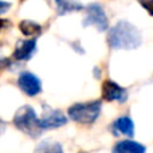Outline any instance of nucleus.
Listing matches in <instances>:
<instances>
[{"mask_svg": "<svg viewBox=\"0 0 153 153\" xmlns=\"http://www.w3.org/2000/svg\"><path fill=\"white\" fill-rule=\"evenodd\" d=\"M108 43L113 50H134L141 46L143 36L136 26L121 20L109 30Z\"/></svg>", "mask_w": 153, "mask_h": 153, "instance_id": "1", "label": "nucleus"}, {"mask_svg": "<svg viewBox=\"0 0 153 153\" xmlns=\"http://www.w3.org/2000/svg\"><path fill=\"white\" fill-rule=\"evenodd\" d=\"M13 124L19 130L26 133L27 136L32 138H36L40 136L42 126H40V120H38L35 110L31 106H22L16 111L13 117Z\"/></svg>", "mask_w": 153, "mask_h": 153, "instance_id": "2", "label": "nucleus"}, {"mask_svg": "<svg viewBox=\"0 0 153 153\" xmlns=\"http://www.w3.org/2000/svg\"><path fill=\"white\" fill-rule=\"evenodd\" d=\"M102 103L101 101H91L87 103H74L69 108V117L78 124L90 125L100 117Z\"/></svg>", "mask_w": 153, "mask_h": 153, "instance_id": "3", "label": "nucleus"}, {"mask_svg": "<svg viewBox=\"0 0 153 153\" xmlns=\"http://www.w3.org/2000/svg\"><path fill=\"white\" fill-rule=\"evenodd\" d=\"M83 26H95L98 31H106L109 27L108 16L103 8L97 3L89 4L86 7V18L83 19Z\"/></svg>", "mask_w": 153, "mask_h": 153, "instance_id": "4", "label": "nucleus"}, {"mask_svg": "<svg viewBox=\"0 0 153 153\" xmlns=\"http://www.w3.org/2000/svg\"><path fill=\"white\" fill-rule=\"evenodd\" d=\"M102 98L108 102L118 101V102L124 103L128 100V91L125 87L120 86L114 81L106 79L102 83Z\"/></svg>", "mask_w": 153, "mask_h": 153, "instance_id": "5", "label": "nucleus"}, {"mask_svg": "<svg viewBox=\"0 0 153 153\" xmlns=\"http://www.w3.org/2000/svg\"><path fill=\"white\" fill-rule=\"evenodd\" d=\"M18 86L20 87L24 94L30 95V97H34V95L39 94L40 90H42V85H40L39 78L28 71L20 74L18 79Z\"/></svg>", "mask_w": 153, "mask_h": 153, "instance_id": "6", "label": "nucleus"}, {"mask_svg": "<svg viewBox=\"0 0 153 153\" xmlns=\"http://www.w3.org/2000/svg\"><path fill=\"white\" fill-rule=\"evenodd\" d=\"M46 113L43 118L40 120V126L42 129H55V128H61L66 125L67 118L61 110H53L45 106Z\"/></svg>", "mask_w": 153, "mask_h": 153, "instance_id": "7", "label": "nucleus"}, {"mask_svg": "<svg viewBox=\"0 0 153 153\" xmlns=\"http://www.w3.org/2000/svg\"><path fill=\"white\" fill-rule=\"evenodd\" d=\"M36 51V40L28 39V40H20L16 45V48L13 51V59L16 61H28L34 53Z\"/></svg>", "mask_w": 153, "mask_h": 153, "instance_id": "8", "label": "nucleus"}, {"mask_svg": "<svg viewBox=\"0 0 153 153\" xmlns=\"http://www.w3.org/2000/svg\"><path fill=\"white\" fill-rule=\"evenodd\" d=\"M113 153H146V148L137 141L122 140L114 145Z\"/></svg>", "mask_w": 153, "mask_h": 153, "instance_id": "9", "label": "nucleus"}, {"mask_svg": "<svg viewBox=\"0 0 153 153\" xmlns=\"http://www.w3.org/2000/svg\"><path fill=\"white\" fill-rule=\"evenodd\" d=\"M114 133H120V134L128 136V137H133L134 136V124L129 117H120L114 121L113 124Z\"/></svg>", "mask_w": 153, "mask_h": 153, "instance_id": "10", "label": "nucleus"}, {"mask_svg": "<svg viewBox=\"0 0 153 153\" xmlns=\"http://www.w3.org/2000/svg\"><path fill=\"white\" fill-rule=\"evenodd\" d=\"M55 4L59 15H65V13L83 10V5L81 3H78L76 0H55Z\"/></svg>", "mask_w": 153, "mask_h": 153, "instance_id": "11", "label": "nucleus"}, {"mask_svg": "<svg viewBox=\"0 0 153 153\" xmlns=\"http://www.w3.org/2000/svg\"><path fill=\"white\" fill-rule=\"evenodd\" d=\"M19 30L23 32V35L26 36H38L42 32V27L38 23L31 20H23L19 23Z\"/></svg>", "mask_w": 153, "mask_h": 153, "instance_id": "12", "label": "nucleus"}, {"mask_svg": "<svg viewBox=\"0 0 153 153\" xmlns=\"http://www.w3.org/2000/svg\"><path fill=\"white\" fill-rule=\"evenodd\" d=\"M34 153H63L61 144L54 143V141H42L39 145L35 148Z\"/></svg>", "mask_w": 153, "mask_h": 153, "instance_id": "13", "label": "nucleus"}, {"mask_svg": "<svg viewBox=\"0 0 153 153\" xmlns=\"http://www.w3.org/2000/svg\"><path fill=\"white\" fill-rule=\"evenodd\" d=\"M138 3L144 10H146L149 15L153 16V0H138Z\"/></svg>", "mask_w": 153, "mask_h": 153, "instance_id": "14", "label": "nucleus"}, {"mask_svg": "<svg viewBox=\"0 0 153 153\" xmlns=\"http://www.w3.org/2000/svg\"><path fill=\"white\" fill-rule=\"evenodd\" d=\"M8 65H10V59L5 58V56L1 54V45H0V69L8 66Z\"/></svg>", "mask_w": 153, "mask_h": 153, "instance_id": "15", "label": "nucleus"}, {"mask_svg": "<svg viewBox=\"0 0 153 153\" xmlns=\"http://www.w3.org/2000/svg\"><path fill=\"white\" fill-rule=\"evenodd\" d=\"M10 8H11L10 3H5V1H1V0H0V15L4 13V12H7Z\"/></svg>", "mask_w": 153, "mask_h": 153, "instance_id": "16", "label": "nucleus"}, {"mask_svg": "<svg viewBox=\"0 0 153 153\" xmlns=\"http://www.w3.org/2000/svg\"><path fill=\"white\" fill-rule=\"evenodd\" d=\"M8 26H10V22L5 20V19H0V31L4 30L5 27H8Z\"/></svg>", "mask_w": 153, "mask_h": 153, "instance_id": "17", "label": "nucleus"}, {"mask_svg": "<svg viewBox=\"0 0 153 153\" xmlns=\"http://www.w3.org/2000/svg\"><path fill=\"white\" fill-rule=\"evenodd\" d=\"M4 128H5V125H4V122L0 120V134H1L3 132H4Z\"/></svg>", "mask_w": 153, "mask_h": 153, "instance_id": "18", "label": "nucleus"}]
</instances>
